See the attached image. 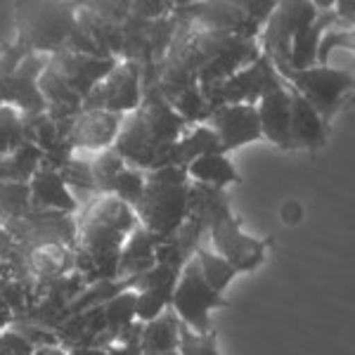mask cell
Listing matches in <instances>:
<instances>
[{
    "label": "cell",
    "instance_id": "1",
    "mask_svg": "<svg viewBox=\"0 0 355 355\" xmlns=\"http://www.w3.org/2000/svg\"><path fill=\"white\" fill-rule=\"evenodd\" d=\"M140 225L133 206L114 194H100L76 216V272L83 284L112 282L128 234Z\"/></svg>",
    "mask_w": 355,
    "mask_h": 355
},
{
    "label": "cell",
    "instance_id": "2",
    "mask_svg": "<svg viewBox=\"0 0 355 355\" xmlns=\"http://www.w3.org/2000/svg\"><path fill=\"white\" fill-rule=\"evenodd\" d=\"M187 128L190 125L171 110L157 85H147L137 110L125 114L114 150L121 154L125 166L145 173L166 166H180L175 142Z\"/></svg>",
    "mask_w": 355,
    "mask_h": 355
},
{
    "label": "cell",
    "instance_id": "3",
    "mask_svg": "<svg viewBox=\"0 0 355 355\" xmlns=\"http://www.w3.org/2000/svg\"><path fill=\"white\" fill-rule=\"evenodd\" d=\"M119 60L83 55L64 45L45 60L38 78V90L45 100V112L57 121H73L81 114V105Z\"/></svg>",
    "mask_w": 355,
    "mask_h": 355
},
{
    "label": "cell",
    "instance_id": "4",
    "mask_svg": "<svg viewBox=\"0 0 355 355\" xmlns=\"http://www.w3.org/2000/svg\"><path fill=\"white\" fill-rule=\"evenodd\" d=\"M137 223L157 239L175 234L190 211V178L182 166H166L147 173L145 192L133 206Z\"/></svg>",
    "mask_w": 355,
    "mask_h": 355
},
{
    "label": "cell",
    "instance_id": "5",
    "mask_svg": "<svg viewBox=\"0 0 355 355\" xmlns=\"http://www.w3.org/2000/svg\"><path fill=\"white\" fill-rule=\"evenodd\" d=\"M15 8V43L26 53L55 55L76 31V5L71 3H17Z\"/></svg>",
    "mask_w": 355,
    "mask_h": 355
},
{
    "label": "cell",
    "instance_id": "6",
    "mask_svg": "<svg viewBox=\"0 0 355 355\" xmlns=\"http://www.w3.org/2000/svg\"><path fill=\"white\" fill-rule=\"evenodd\" d=\"M272 0H216V3H173V15L197 26L220 28L234 36L259 41L261 28L275 10Z\"/></svg>",
    "mask_w": 355,
    "mask_h": 355
},
{
    "label": "cell",
    "instance_id": "7",
    "mask_svg": "<svg viewBox=\"0 0 355 355\" xmlns=\"http://www.w3.org/2000/svg\"><path fill=\"white\" fill-rule=\"evenodd\" d=\"M194 48L199 62V85L225 81L261 57L259 41L206 26L194 28Z\"/></svg>",
    "mask_w": 355,
    "mask_h": 355
},
{
    "label": "cell",
    "instance_id": "8",
    "mask_svg": "<svg viewBox=\"0 0 355 355\" xmlns=\"http://www.w3.org/2000/svg\"><path fill=\"white\" fill-rule=\"evenodd\" d=\"M277 73L282 76L284 83H289L291 88L299 93L308 105L318 112V116L322 119V123L329 128L331 119L336 116V112L343 107V102L353 93V73L346 69L336 67H311V69H289V67H275Z\"/></svg>",
    "mask_w": 355,
    "mask_h": 355
},
{
    "label": "cell",
    "instance_id": "9",
    "mask_svg": "<svg viewBox=\"0 0 355 355\" xmlns=\"http://www.w3.org/2000/svg\"><path fill=\"white\" fill-rule=\"evenodd\" d=\"M175 19L173 36L166 48L157 67H154V83L157 90L164 95V100H171L173 95L182 93L187 88L199 85V62H197V48H194V21L178 17Z\"/></svg>",
    "mask_w": 355,
    "mask_h": 355
},
{
    "label": "cell",
    "instance_id": "10",
    "mask_svg": "<svg viewBox=\"0 0 355 355\" xmlns=\"http://www.w3.org/2000/svg\"><path fill=\"white\" fill-rule=\"evenodd\" d=\"M230 306L232 303L225 296L216 294L204 282L197 261L192 256L182 266L173 287V294H171V311L180 320V324H185L187 329L197 331V334H209V331H214L211 311H216V308H230Z\"/></svg>",
    "mask_w": 355,
    "mask_h": 355
},
{
    "label": "cell",
    "instance_id": "11",
    "mask_svg": "<svg viewBox=\"0 0 355 355\" xmlns=\"http://www.w3.org/2000/svg\"><path fill=\"white\" fill-rule=\"evenodd\" d=\"M284 81L277 73V69L268 57H259L254 64L239 69L230 78L220 83L199 85L209 110L223 105H259L263 95L272 93V90L282 88Z\"/></svg>",
    "mask_w": 355,
    "mask_h": 355
},
{
    "label": "cell",
    "instance_id": "12",
    "mask_svg": "<svg viewBox=\"0 0 355 355\" xmlns=\"http://www.w3.org/2000/svg\"><path fill=\"white\" fill-rule=\"evenodd\" d=\"M206 230L211 234L216 254L237 275L261 268L268 259V249L272 246V239L249 237L242 230V220L232 214V209H225L218 216H214Z\"/></svg>",
    "mask_w": 355,
    "mask_h": 355
},
{
    "label": "cell",
    "instance_id": "13",
    "mask_svg": "<svg viewBox=\"0 0 355 355\" xmlns=\"http://www.w3.org/2000/svg\"><path fill=\"white\" fill-rule=\"evenodd\" d=\"M318 15L320 10L311 0H282V3H277L272 15L268 17V21L261 28V55L268 57L275 67H287L294 36L303 26L313 24Z\"/></svg>",
    "mask_w": 355,
    "mask_h": 355
},
{
    "label": "cell",
    "instance_id": "14",
    "mask_svg": "<svg viewBox=\"0 0 355 355\" xmlns=\"http://www.w3.org/2000/svg\"><path fill=\"white\" fill-rule=\"evenodd\" d=\"M142 100V67L135 62L119 60L116 67L102 78L83 100L81 112H112L130 114L137 110Z\"/></svg>",
    "mask_w": 355,
    "mask_h": 355
},
{
    "label": "cell",
    "instance_id": "15",
    "mask_svg": "<svg viewBox=\"0 0 355 355\" xmlns=\"http://www.w3.org/2000/svg\"><path fill=\"white\" fill-rule=\"evenodd\" d=\"M45 60L43 55L26 53L21 57V62L15 67L12 73L0 78V95L3 102L10 107H15L21 116H31V114L45 112V100L38 90V78L43 73Z\"/></svg>",
    "mask_w": 355,
    "mask_h": 355
},
{
    "label": "cell",
    "instance_id": "16",
    "mask_svg": "<svg viewBox=\"0 0 355 355\" xmlns=\"http://www.w3.org/2000/svg\"><path fill=\"white\" fill-rule=\"evenodd\" d=\"M206 125L216 133L223 154H230L249 142L261 140L256 105H223L211 110Z\"/></svg>",
    "mask_w": 355,
    "mask_h": 355
},
{
    "label": "cell",
    "instance_id": "17",
    "mask_svg": "<svg viewBox=\"0 0 355 355\" xmlns=\"http://www.w3.org/2000/svg\"><path fill=\"white\" fill-rule=\"evenodd\" d=\"M19 256L21 266L28 279L33 282H55L64 279L76 270V256L73 246L64 242H38L21 251H15Z\"/></svg>",
    "mask_w": 355,
    "mask_h": 355
},
{
    "label": "cell",
    "instance_id": "18",
    "mask_svg": "<svg viewBox=\"0 0 355 355\" xmlns=\"http://www.w3.org/2000/svg\"><path fill=\"white\" fill-rule=\"evenodd\" d=\"M123 114H112V112H81L71 123V133H69V142L73 150H85V152H102L114 147L119 137V130L123 125Z\"/></svg>",
    "mask_w": 355,
    "mask_h": 355
},
{
    "label": "cell",
    "instance_id": "19",
    "mask_svg": "<svg viewBox=\"0 0 355 355\" xmlns=\"http://www.w3.org/2000/svg\"><path fill=\"white\" fill-rule=\"evenodd\" d=\"M289 93V147L291 150H318L327 145L329 128L318 112L287 83Z\"/></svg>",
    "mask_w": 355,
    "mask_h": 355
},
{
    "label": "cell",
    "instance_id": "20",
    "mask_svg": "<svg viewBox=\"0 0 355 355\" xmlns=\"http://www.w3.org/2000/svg\"><path fill=\"white\" fill-rule=\"evenodd\" d=\"M28 190H31V204L36 211H53L62 216H78L81 211V202L69 190L64 178L57 171L38 168L28 180Z\"/></svg>",
    "mask_w": 355,
    "mask_h": 355
},
{
    "label": "cell",
    "instance_id": "21",
    "mask_svg": "<svg viewBox=\"0 0 355 355\" xmlns=\"http://www.w3.org/2000/svg\"><path fill=\"white\" fill-rule=\"evenodd\" d=\"M261 123V137H266L277 150H291L289 147V93L287 83L272 93L263 95L256 105Z\"/></svg>",
    "mask_w": 355,
    "mask_h": 355
},
{
    "label": "cell",
    "instance_id": "22",
    "mask_svg": "<svg viewBox=\"0 0 355 355\" xmlns=\"http://www.w3.org/2000/svg\"><path fill=\"white\" fill-rule=\"evenodd\" d=\"M336 24V17L331 10H320L318 19L313 24L303 26L299 33L294 36L291 41V50H289V69H311V67H318V45H320V38L322 33L327 31Z\"/></svg>",
    "mask_w": 355,
    "mask_h": 355
},
{
    "label": "cell",
    "instance_id": "23",
    "mask_svg": "<svg viewBox=\"0 0 355 355\" xmlns=\"http://www.w3.org/2000/svg\"><path fill=\"white\" fill-rule=\"evenodd\" d=\"M185 171L190 182L211 187V190L225 192L227 185H239L242 182V175L227 159V154H206V157H199L187 164Z\"/></svg>",
    "mask_w": 355,
    "mask_h": 355
},
{
    "label": "cell",
    "instance_id": "24",
    "mask_svg": "<svg viewBox=\"0 0 355 355\" xmlns=\"http://www.w3.org/2000/svg\"><path fill=\"white\" fill-rule=\"evenodd\" d=\"M157 266L154 259V237L145 227L137 225L133 232L125 239L121 256H119V266H116V279H130L137 275L152 270Z\"/></svg>",
    "mask_w": 355,
    "mask_h": 355
},
{
    "label": "cell",
    "instance_id": "25",
    "mask_svg": "<svg viewBox=\"0 0 355 355\" xmlns=\"http://www.w3.org/2000/svg\"><path fill=\"white\" fill-rule=\"evenodd\" d=\"M178 334H180V320H178L175 313L168 308V311L164 315H159L157 320L142 324L137 348H140L142 355L175 353L178 351Z\"/></svg>",
    "mask_w": 355,
    "mask_h": 355
},
{
    "label": "cell",
    "instance_id": "26",
    "mask_svg": "<svg viewBox=\"0 0 355 355\" xmlns=\"http://www.w3.org/2000/svg\"><path fill=\"white\" fill-rule=\"evenodd\" d=\"M21 119H24V142L33 145L43 154L53 152L55 147L69 142V133H71L73 121H57L48 112L31 114V116H21Z\"/></svg>",
    "mask_w": 355,
    "mask_h": 355
},
{
    "label": "cell",
    "instance_id": "27",
    "mask_svg": "<svg viewBox=\"0 0 355 355\" xmlns=\"http://www.w3.org/2000/svg\"><path fill=\"white\" fill-rule=\"evenodd\" d=\"M102 306V318H105V341H102V348H107L110 343L116 341L119 334H123L128 327L135 324V291L123 289L112 294L110 299Z\"/></svg>",
    "mask_w": 355,
    "mask_h": 355
},
{
    "label": "cell",
    "instance_id": "28",
    "mask_svg": "<svg viewBox=\"0 0 355 355\" xmlns=\"http://www.w3.org/2000/svg\"><path fill=\"white\" fill-rule=\"evenodd\" d=\"M175 154H178V164L185 168L194 159L206 157V154H223V150L214 130L206 123H199V125H190L182 133L180 140L175 142Z\"/></svg>",
    "mask_w": 355,
    "mask_h": 355
},
{
    "label": "cell",
    "instance_id": "29",
    "mask_svg": "<svg viewBox=\"0 0 355 355\" xmlns=\"http://www.w3.org/2000/svg\"><path fill=\"white\" fill-rule=\"evenodd\" d=\"M41 150L24 142L8 157L0 159V182H28L33 173L41 168Z\"/></svg>",
    "mask_w": 355,
    "mask_h": 355
},
{
    "label": "cell",
    "instance_id": "30",
    "mask_svg": "<svg viewBox=\"0 0 355 355\" xmlns=\"http://www.w3.org/2000/svg\"><path fill=\"white\" fill-rule=\"evenodd\" d=\"M33 211L28 182H0V220L5 225L26 218Z\"/></svg>",
    "mask_w": 355,
    "mask_h": 355
},
{
    "label": "cell",
    "instance_id": "31",
    "mask_svg": "<svg viewBox=\"0 0 355 355\" xmlns=\"http://www.w3.org/2000/svg\"><path fill=\"white\" fill-rule=\"evenodd\" d=\"M192 256H194V261H197L204 282L209 284L216 294H220V296L225 294V289L230 287V282L237 277V272H234L218 254H214V251H206L204 246H197Z\"/></svg>",
    "mask_w": 355,
    "mask_h": 355
},
{
    "label": "cell",
    "instance_id": "32",
    "mask_svg": "<svg viewBox=\"0 0 355 355\" xmlns=\"http://www.w3.org/2000/svg\"><path fill=\"white\" fill-rule=\"evenodd\" d=\"M166 102H168L171 110H173L187 125L206 123V119H209V114H211L209 105H206V100L202 95V90H199V85L182 90V93L173 95L171 100H166Z\"/></svg>",
    "mask_w": 355,
    "mask_h": 355
},
{
    "label": "cell",
    "instance_id": "33",
    "mask_svg": "<svg viewBox=\"0 0 355 355\" xmlns=\"http://www.w3.org/2000/svg\"><path fill=\"white\" fill-rule=\"evenodd\" d=\"M123 168H125V162L121 159V154L114 150V147L97 152L95 157L90 159V173H93V178H95L97 192L112 194L114 180H116V175L121 173Z\"/></svg>",
    "mask_w": 355,
    "mask_h": 355
},
{
    "label": "cell",
    "instance_id": "34",
    "mask_svg": "<svg viewBox=\"0 0 355 355\" xmlns=\"http://www.w3.org/2000/svg\"><path fill=\"white\" fill-rule=\"evenodd\" d=\"M24 145V119L10 105L0 107V159Z\"/></svg>",
    "mask_w": 355,
    "mask_h": 355
},
{
    "label": "cell",
    "instance_id": "35",
    "mask_svg": "<svg viewBox=\"0 0 355 355\" xmlns=\"http://www.w3.org/2000/svg\"><path fill=\"white\" fill-rule=\"evenodd\" d=\"M171 289H147L135 291V322L147 324L164 315L171 308Z\"/></svg>",
    "mask_w": 355,
    "mask_h": 355
},
{
    "label": "cell",
    "instance_id": "36",
    "mask_svg": "<svg viewBox=\"0 0 355 355\" xmlns=\"http://www.w3.org/2000/svg\"><path fill=\"white\" fill-rule=\"evenodd\" d=\"M178 355H220L218 351V331H209V334H197V331L187 329L180 324V334H178Z\"/></svg>",
    "mask_w": 355,
    "mask_h": 355
},
{
    "label": "cell",
    "instance_id": "37",
    "mask_svg": "<svg viewBox=\"0 0 355 355\" xmlns=\"http://www.w3.org/2000/svg\"><path fill=\"white\" fill-rule=\"evenodd\" d=\"M145 180H147L145 171H137V168L125 166L121 173L116 175V180H114L112 194L116 199H121L123 204L135 206L137 202H140L142 192H145Z\"/></svg>",
    "mask_w": 355,
    "mask_h": 355
},
{
    "label": "cell",
    "instance_id": "38",
    "mask_svg": "<svg viewBox=\"0 0 355 355\" xmlns=\"http://www.w3.org/2000/svg\"><path fill=\"white\" fill-rule=\"evenodd\" d=\"M60 175L64 178L67 187L71 192H90L93 197H100L95 185V178L90 173V162H83L73 154V159L69 162L64 168L60 171Z\"/></svg>",
    "mask_w": 355,
    "mask_h": 355
},
{
    "label": "cell",
    "instance_id": "39",
    "mask_svg": "<svg viewBox=\"0 0 355 355\" xmlns=\"http://www.w3.org/2000/svg\"><path fill=\"white\" fill-rule=\"evenodd\" d=\"M173 12V3H164V0H130L128 15L142 21H159L166 19Z\"/></svg>",
    "mask_w": 355,
    "mask_h": 355
},
{
    "label": "cell",
    "instance_id": "40",
    "mask_svg": "<svg viewBox=\"0 0 355 355\" xmlns=\"http://www.w3.org/2000/svg\"><path fill=\"white\" fill-rule=\"evenodd\" d=\"M0 348H3L8 355H33L36 353V346H33L19 329H12V327L0 331Z\"/></svg>",
    "mask_w": 355,
    "mask_h": 355
},
{
    "label": "cell",
    "instance_id": "41",
    "mask_svg": "<svg viewBox=\"0 0 355 355\" xmlns=\"http://www.w3.org/2000/svg\"><path fill=\"white\" fill-rule=\"evenodd\" d=\"M12 237H10L8 227H5V223L0 220V266H3L5 261L10 259V254H12Z\"/></svg>",
    "mask_w": 355,
    "mask_h": 355
},
{
    "label": "cell",
    "instance_id": "42",
    "mask_svg": "<svg viewBox=\"0 0 355 355\" xmlns=\"http://www.w3.org/2000/svg\"><path fill=\"white\" fill-rule=\"evenodd\" d=\"M107 355H142L137 343H112V346L105 348Z\"/></svg>",
    "mask_w": 355,
    "mask_h": 355
},
{
    "label": "cell",
    "instance_id": "43",
    "mask_svg": "<svg viewBox=\"0 0 355 355\" xmlns=\"http://www.w3.org/2000/svg\"><path fill=\"white\" fill-rule=\"evenodd\" d=\"M12 322H15V313L10 311V306L5 303L3 296H0V331L12 327Z\"/></svg>",
    "mask_w": 355,
    "mask_h": 355
},
{
    "label": "cell",
    "instance_id": "44",
    "mask_svg": "<svg viewBox=\"0 0 355 355\" xmlns=\"http://www.w3.org/2000/svg\"><path fill=\"white\" fill-rule=\"evenodd\" d=\"M69 355H107L105 348H95V346H73L69 348Z\"/></svg>",
    "mask_w": 355,
    "mask_h": 355
},
{
    "label": "cell",
    "instance_id": "45",
    "mask_svg": "<svg viewBox=\"0 0 355 355\" xmlns=\"http://www.w3.org/2000/svg\"><path fill=\"white\" fill-rule=\"evenodd\" d=\"M5 105V102H3V95H0V107H3Z\"/></svg>",
    "mask_w": 355,
    "mask_h": 355
},
{
    "label": "cell",
    "instance_id": "46",
    "mask_svg": "<svg viewBox=\"0 0 355 355\" xmlns=\"http://www.w3.org/2000/svg\"><path fill=\"white\" fill-rule=\"evenodd\" d=\"M0 355H8V353H5V351H3V348H0Z\"/></svg>",
    "mask_w": 355,
    "mask_h": 355
},
{
    "label": "cell",
    "instance_id": "47",
    "mask_svg": "<svg viewBox=\"0 0 355 355\" xmlns=\"http://www.w3.org/2000/svg\"><path fill=\"white\" fill-rule=\"evenodd\" d=\"M166 355H178V351L175 353H166Z\"/></svg>",
    "mask_w": 355,
    "mask_h": 355
}]
</instances>
